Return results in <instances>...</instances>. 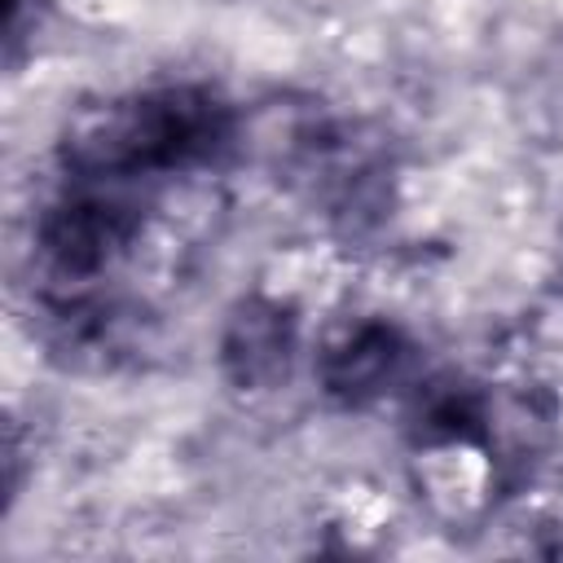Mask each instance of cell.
<instances>
[{
    "label": "cell",
    "mask_w": 563,
    "mask_h": 563,
    "mask_svg": "<svg viewBox=\"0 0 563 563\" xmlns=\"http://www.w3.org/2000/svg\"><path fill=\"white\" fill-rule=\"evenodd\" d=\"M233 145V110L202 84H163L84 110L62 136L75 180L128 185L211 163Z\"/></svg>",
    "instance_id": "obj_1"
},
{
    "label": "cell",
    "mask_w": 563,
    "mask_h": 563,
    "mask_svg": "<svg viewBox=\"0 0 563 563\" xmlns=\"http://www.w3.org/2000/svg\"><path fill=\"white\" fill-rule=\"evenodd\" d=\"M488 391L466 378H427L413 391L409 427L418 444H484Z\"/></svg>",
    "instance_id": "obj_5"
},
{
    "label": "cell",
    "mask_w": 563,
    "mask_h": 563,
    "mask_svg": "<svg viewBox=\"0 0 563 563\" xmlns=\"http://www.w3.org/2000/svg\"><path fill=\"white\" fill-rule=\"evenodd\" d=\"M409 369H413V339L387 317H365L347 325L317 356V383L343 409H365L383 400L391 387L409 378Z\"/></svg>",
    "instance_id": "obj_4"
},
{
    "label": "cell",
    "mask_w": 563,
    "mask_h": 563,
    "mask_svg": "<svg viewBox=\"0 0 563 563\" xmlns=\"http://www.w3.org/2000/svg\"><path fill=\"white\" fill-rule=\"evenodd\" d=\"M220 374L246 396L277 391L290 383L299 361V317L286 299L242 295L220 325Z\"/></svg>",
    "instance_id": "obj_3"
},
{
    "label": "cell",
    "mask_w": 563,
    "mask_h": 563,
    "mask_svg": "<svg viewBox=\"0 0 563 563\" xmlns=\"http://www.w3.org/2000/svg\"><path fill=\"white\" fill-rule=\"evenodd\" d=\"M136 233H141V207L119 185L75 180V189H66L44 207L31 242L40 264L57 282L88 286L128 255Z\"/></svg>",
    "instance_id": "obj_2"
}]
</instances>
